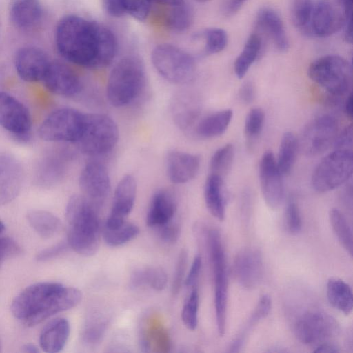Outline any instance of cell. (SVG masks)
<instances>
[{"mask_svg":"<svg viewBox=\"0 0 353 353\" xmlns=\"http://www.w3.org/2000/svg\"><path fill=\"white\" fill-rule=\"evenodd\" d=\"M55 41L68 61L85 68H101L112 63L117 50L114 34L105 25L70 14L58 23Z\"/></svg>","mask_w":353,"mask_h":353,"instance_id":"obj_1","label":"cell"},{"mask_svg":"<svg viewBox=\"0 0 353 353\" xmlns=\"http://www.w3.org/2000/svg\"><path fill=\"white\" fill-rule=\"evenodd\" d=\"M81 299V292L77 288L55 282H39L26 288L14 298L11 311L24 325L32 327L75 307Z\"/></svg>","mask_w":353,"mask_h":353,"instance_id":"obj_2","label":"cell"},{"mask_svg":"<svg viewBox=\"0 0 353 353\" xmlns=\"http://www.w3.org/2000/svg\"><path fill=\"white\" fill-rule=\"evenodd\" d=\"M65 219L69 247L83 256L95 254L101 234L98 208L85 196L73 195L66 205Z\"/></svg>","mask_w":353,"mask_h":353,"instance_id":"obj_3","label":"cell"},{"mask_svg":"<svg viewBox=\"0 0 353 353\" xmlns=\"http://www.w3.org/2000/svg\"><path fill=\"white\" fill-rule=\"evenodd\" d=\"M145 86L146 73L142 60L137 56H126L115 63L109 74L106 97L112 105L125 107L140 98Z\"/></svg>","mask_w":353,"mask_h":353,"instance_id":"obj_4","label":"cell"},{"mask_svg":"<svg viewBox=\"0 0 353 353\" xmlns=\"http://www.w3.org/2000/svg\"><path fill=\"white\" fill-rule=\"evenodd\" d=\"M307 74L332 97L345 96L352 86V65L339 55L328 54L315 59L309 65Z\"/></svg>","mask_w":353,"mask_h":353,"instance_id":"obj_5","label":"cell"},{"mask_svg":"<svg viewBox=\"0 0 353 353\" xmlns=\"http://www.w3.org/2000/svg\"><path fill=\"white\" fill-rule=\"evenodd\" d=\"M151 61L157 72L172 83L187 84L195 77L196 65L194 57L176 46L161 43L155 46L151 53Z\"/></svg>","mask_w":353,"mask_h":353,"instance_id":"obj_6","label":"cell"},{"mask_svg":"<svg viewBox=\"0 0 353 353\" xmlns=\"http://www.w3.org/2000/svg\"><path fill=\"white\" fill-rule=\"evenodd\" d=\"M119 139V129L109 116L100 113L85 114L81 137L76 144L90 157H99L110 152Z\"/></svg>","mask_w":353,"mask_h":353,"instance_id":"obj_7","label":"cell"},{"mask_svg":"<svg viewBox=\"0 0 353 353\" xmlns=\"http://www.w3.org/2000/svg\"><path fill=\"white\" fill-rule=\"evenodd\" d=\"M85 113L72 108H58L41 123L39 137L49 142L77 143L84 125Z\"/></svg>","mask_w":353,"mask_h":353,"instance_id":"obj_8","label":"cell"},{"mask_svg":"<svg viewBox=\"0 0 353 353\" xmlns=\"http://www.w3.org/2000/svg\"><path fill=\"white\" fill-rule=\"evenodd\" d=\"M208 245L214 276L217 330L219 336H223L225 330L228 281L224 249L218 230L209 231Z\"/></svg>","mask_w":353,"mask_h":353,"instance_id":"obj_9","label":"cell"},{"mask_svg":"<svg viewBox=\"0 0 353 353\" xmlns=\"http://www.w3.org/2000/svg\"><path fill=\"white\" fill-rule=\"evenodd\" d=\"M352 170V150H334L314 170L312 185L316 192H329L345 183L351 177Z\"/></svg>","mask_w":353,"mask_h":353,"instance_id":"obj_10","label":"cell"},{"mask_svg":"<svg viewBox=\"0 0 353 353\" xmlns=\"http://www.w3.org/2000/svg\"><path fill=\"white\" fill-rule=\"evenodd\" d=\"M339 332L337 321L330 314L319 310L303 314L296 321L294 334L305 345L318 346L336 336Z\"/></svg>","mask_w":353,"mask_h":353,"instance_id":"obj_11","label":"cell"},{"mask_svg":"<svg viewBox=\"0 0 353 353\" xmlns=\"http://www.w3.org/2000/svg\"><path fill=\"white\" fill-rule=\"evenodd\" d=\"M338 134V123L330 114L319 116L304 128L299 141L300 150L307 157H317L333 145Z\"/></svg>","mask_w":353,"mask_h":353,"instance_id":"obj_12","label":"cell"},{"mask_svg":"<svg viewBox=\"0 0 353 353\" xmlns=\"http://www.w3.org/2000/svg\"><path fill=\"white\" fill-rule=\"evenodd\" d=\"M32 124L27 107L12 94L0 91V126L23 142L30 139Z\"/></svg>","mask_w":353,"mask_h":353,"instance_id":"obj_13","label":"cell"},{"mask_svg":"<svg viewBox=\"0 0 353 353\" xmlns=\"http://www.w3.org/2000/svg\"><path fill=\"white\" fill-rule=\"evenodd\" d=\"M79 187L89 201L98 208L104 203L111 190V181L106 166L92 160L83 167L79 177Z\"/></svg>","mask_w":353,"mask_h":353,"instance_id":"obj_14","label":"cell"},{"mask_svg":"<svg viewBox=\"0 0 353 353\" xmlns=\"http://www.w3.org/2000/svg\"><path fill=\"white\" fill-rule=\"evenodd\" d=\"M345 15L335 0H319L314 3L309 34L327 38L343 28Z\"/></svg>","mask_w":353,"mask_h":353,"instance_id":"obj_15","label":"cell"},{"mask_svg":"<svg viewBox=\"0 0 353 353\" xmlns=\"http://www.w3.org/2000/svg\"><path fill=\"white\" fill-rule=\"evenodd\" d=\"M282 176L274 154L265 152L259 163V181L264 201L272 210L278 209L283 199Z\"/></svg>","mask_w":353,"mask_h":353,"instance_id":"obj_16","label":"cell"},{"mask_svg":"<svg viewBox=\"0 0 353 353\" xmlns=\"http://www.w3.org/2000/svg\"><path fill=\"white\" fill-rule=\"evenodd\" d=\"M137 190L134 177L130 174L123 176L115 188L111 211L103 226L115 228L126 221L133 209Z\"/></svg>","mask_w":353,"mask_h":353,"instance_id":"obj_17","label":"cell"},{"mask_svg":"<svg viewBox=\"0 0 353 353\" xmlns=\"http://www.w3.org/2000/svg\"><path fill=\"white\" fill-rule=\"evenodd\" d=\"M233 274L237 282L245 289L256 288L263 276V262L261 252L255 248L240 250L233 261Z\"/></svg>","mask_w":353,"mask_h":353,"instance_id":"obj_18","label":"cell"},{"mask_svg":"<svg viewBox=\"0 0 353 353\" xmlns=\"http://www.w3.org/2000/svg\"><path fill=\"white\" fill-rule=\"evenodd\" d=\"M42 81L48 91L65 97L77 95L83 87L77 73L59 61H50Z\"/></svg>","mask_w":353,"mask_h":353,"instance_id":"obj_19","label":"cell"},{"mask_svg":"<svg viewBox=\"0 0 353 353\" xmlns=\"http://www.w3.org/2000/svg\"><path fill=\"white\" fill-rule=\"evenodd\" d=\"M50 63L46 53L35 47L20 48L14 58V66L19 77L30 83L42 81Z\"/></svg>","mask_w":353,"mask_h":353,"instance_id":"obj_20","label":"cell"},{"mask_svg":"<svg viewBox=\"0 0 353 353\" xmlns=\"http://www.w3.org/2000/svg\"><path fill=\"white\" fill-rule=\"evenodd\" d=\"M23 180L21 162L8 153L0 154V205L12 202L19 194Z\"/></svg>","mask_w":353,"mask_h":353,"instance_id":"obj_21","label":"cell"},{"mask_svg":"<svg viewBox=\"0 0 353 353\" xmlns=\"http://www.w3.org/2000/svg\"><path fill=\"white\" fill-rule=\"evenodd\" d=\"M200 165V157L194 154L172 150L165 157L166 174L175 184L185 183L194 179Z\"/></svg>","mask_w":353,"mask_h":353,"instance_id":"obj_22","label":"cell"},{"mask_svg":"<svg viewBox=\"0 0 353 353\" xmlns=\"http://www.w3.org/2000/svg\"><path fill=\"white\" fill-rule=\"evenodd\" d=\"M139 344L143 352L167 353L172 347L168 331L159 319L154 317L144 319L141 323Z\"/></svg>","mask_w":353,"mask_h":353,"instance_id":"obj_23","label":"cell"},{"mask_svg":"<svg viewBox=\"0 0 353 353\" xmlns=\"http://www.w3.org/2000/svg\"><path fill=\"white\" fill-rule=\"evenodd\" d=\"M256 25L271 39L277 51L285 52L289 49L290 43L283 21L274 8H261L256 17Z\"/></svg>","mask_w":353,"mask_h":353,"instance_id":"obj_24","label":"cell"},{"mask_svg":"<svg viewBox=\"0 0 353 353\" xmlns=\"http://www.w3.org/2000/svg\"><path fill=\"white\" fill-rule=\"evenodd\" d=\"M177 210L176 198L166 189L157 190L151 199L146 215V223L157 228L175 218Z\"/></svg>","mask_w":353,"mask_h":353,"instance_id":"obj_25","label":"cell"},{"mask_svg":"<svg viewBox=\"0 0 353 353\" xmlns=\"http://www.w3.org/2000/svg\"><path fill=\"white\" fill-rule=\"evenodd\" d=\"M68 161V154L65 151L52 152L44 157L37 167V184L49 188L59 183L66 172Z\"/></svg>","mask_w":353,"mask_h":353,"instance_id":"obj_26","label":"cell"},{"mask_svg":"<svg viewBox=\"0 0 353 353\" xmlns=\"http://www.w3.org/2000/svg\"><path fill=\"white\" fill-rule=\"evenodd\" d=\"M70 332L68 321L65 318H56L48 322L39 336L41 348L46 352H59L65 347Z\"/></svg>","mask_w":353,"mask_h":353,"instance_id":"obj_27","label":"cell"},{"mask_svg":"<svg viewBox=\"0 0 353 353\" xmlns=\"http://www.w3.org/2000/svg\"><path fill=\"white\" fill-rule=\"evenodd\" d=\"M224 190L223 178L210 173L204 185L205 203L210 214L220 221L224 219L225 214Z\"/></svg>","mask_w":353,"mask_h":353,"instance_id":"obj_28","label":"cell"},{"mask_svg":"<svg viewBox=\"0 0 353 353\" xmlns=\"http://www.w3.org/2000/svg\"><path fill=\"white\" fill-rule=\"evenodd\" d=\"M233 116L230 109L210 114L199 120L193 130L194 134L203 139H210L223 134L228 129Z\"/></svg>","mask_w":353,"mask_h":353,"instance_id":"obj_29","label":"cell"},{"mask_svg":"<svg viewBox=\"0 0 353 353\" xmlns=\"http://www.w3.org/2000/svg\"><path fill=\"white\" fill-rule=\"evenodd\" d=\"M42 8L39 0H14L10 9V17L15 26L30 28L39 21Z\"/></svg>","mask_w":353,"mask_h":353,"instance_id":"obj_30","label":"cell"},{"mask_svg":"<svg viewBox=\"0 0 353 353\" xmlns=\"http://www.w3.org/2000/svg\"><path fill=\"white\" fill-rule=\"evenodd\" d=\"M172 114L181 130L190 131L198 121V111L192 99L187 94L179 93L172 102Z\"/></svg>","mask_w":353,"mask_h":353,"instance_id":"obj_31","label":"cell"},{"mask_svg":"<svg viewBox=\"0 0 353 353\" xmlns=\"http://www.w3.org/2000/svg\"><path fill=\"white\" fill-rule=\"evenodd\" d=\"M110 319L106 313L99 310L90 311L85 320L81 332L82 342L88 345L99 344L105 336Z\"/></svg>","mask_w":353,"mask_h":353,"instance_id":"obj_32","label":"cell"},{"mask_svg":"<svg viewBox=\"0 0 353 353\" xmlns=\"http://www.w3.org/2000/svg\"><path fill=\"white\" fill-rule=\"evenodd\" d=\"M326 294L330 304L345 315H349L353 308L351 287L344 281L330 278L327 283Z\"/></svg>","mask_w":353,"mask_h":353,"instance_id":"obj_33","label":"cell"},{"mask_svg":"<svg viewBox=\"0 0 353 353\" xmlns=\"http://www.w3.org/2000/svg\"><path fill=\"white\" fill-rule=\"evenodd\" d=\"M263 41L256 32L251 34L247 39L243 49L234 63V71L239 79H243L252 65L259 59Z\"/></svg>","mask_w":353,"mask_h":353,"instance_id":"obj_34","label":"cell"},{"mask_svg":"<svg viewBox=\"0 0 353 353\" xmlns=\"http://www.w3.org/2000/svg\"><path fill=\"white\" fill-rule=\"evenodd\" d=\"M272 306V300L269 295H263L259 301L250 316L243 327L239 332L230 346V352H239L252 328L263 319L265 318Z\"/></svg>","mask_w":353,"mask_h":353,"instance_id":"obj_35","label":"cell"},{"mask_svg":"<svg viewBox=\"0 0 353 353\" xmlns=\"http://www.w3.org/2000/svg\"><path fill=\"white\" fill-rule=\"evenodd\" d=\"M167 283V274L160 267H148L136 270L130 279L132 288H138L148 285L156 291L163 290Z\"/></svg>","mask_w":353,"mask_h":353,"instance_id":"obj_36","label":"cell"},{"mask_svg":"<svg viewBox=\"0 0 353 353\" xmlns=\"http://www.w3.org/2000/svg\"><path fill=\"white\" fill-rule=\"evenodd\" d=\"M27 220L34 230L43 238H50L56 235L61 229V222L52 213L33 210L27 214Z\"/></svg>","mask_w":353,"mask_h":353,"instance_id":"obj_37","label":"cell"},{"mask_svg":"<svg viewBox=\"0 0 353 353\" xmlns=\"http://www.w3.org/2000/svg\"><path fill=\"white\" fill-rule=\"evenodd\" d=\"M299 141L291 132H285L281 139L278 158L276 159L282 175L289 174L295 163L299 150Z\"/></svg>","mask_w":353,"mask_h":353,"instance_id":"obj_38","label":"cell"},{"mask_svg":"<svg viewBox=\"0 0 353 353\" xmlns=\"http://www.w3.org/2000/svg\"><path fill=\"white\" fill-rule=\"evenodd\" d=\"M332 230L339 243L351 256L353 254V236L352 229L343 214L336 208L329 213Z\"/></svg>","mask_w":353,"mask_h":353,"instance_id":"obj_39","label":"cell"},{"mask_svg":"<svg viewBox=\"0 0 353 353\" xmlns=\"http://www.w3.org/2000/svg\"><path fill=\"white\" fill-rule=\"evenodd\" d=\"M139 227L132 223L125 221L115 228H101V234L105 243L110 247L123 245L137 236Z\"/></svg>","mask_w":353,"mask_h":353,"instance_id":"obj_40","label":"cell"},{"mask_svg":"<svg viewBox=\"0 0 353 353\" xmlns=\"http://www.w3.org/2000/svg\"><path fill=\"white\" fill-rule=\"evenodd\" d=\"M170 6L166 23L171 30L175 32H183L188 30L193 21V12L191 7L185 0H180Z\"/></svg>","mask_w":353,"mask_h":353,"instance_id":"obj_41","label":"cell"},{"mask_svg":"<svg viewBox=\"0 0 353 353\" xmlns=\"http://www.w3.org/2000/svg\"><path fill=\"white\" fill-rule=\"evenodd\" d=\"M313 6L312 0H290V17L293 25L308 35Z\"/></svg>","mask_w":353,"mask_h":353,"instance_id":"obj_42","label":"cell"},{"mask_svg":"<svg viewBox=\"0 0 353 353\" xmlns=\"http://www.w3.org/2000/svg\"><path fill=\"white\" fill-rule=\"evenodd\" d=\"M234 147L228 143L214 152L210 161V174L223 178L230 171L234 161Z\"/></svg>","mask_w":353,"mask_h":353,"instance_id":"obj_43","label":"cell"},{"mask_svg":"<svg viewBox=\"0 0 353 353\" xmlns=\"http://www.w3.org/2000/svg\"><path fill=\"white\" fill-rule=\"evenodd\" d=\"M197 37L203 40V52L208 55L223 51L228 41L226 31L220 28H207L199 33Z\"/></svg>","mask_w":353,"mask_h":353,"instance_id":"obj_44","label":"cell"},{"mask_svg":"<svg viewBox=\"0 0 353 353\" xmlns=\"http://www.w3.org/2000/svg\"><path fill=\"white\" fill-rule=\"evenodd\" d=\"M265 123V113L260 108H254L247 114L244 123V134L248 145H252L261 134Z\"/></svg>","mask_w":353,"mask_h":353,"instance_id":"obj_45","label":"cell"},{"mask_svg":"<svg viewBox=\"0 0 353 353\" xmlns=\"http://www.w3.org/2000/svg\"><path fill=\"white\" fill-rule=\"evenodd\" d=\"M199 295L196 286L192 288L181 312L184 325L190 330H194L198 325Z\"/></svg>","mask_w":353,"mask_h":353,"instance_id":"obj_46","label":"cell"},{"mask_svg":"<svg viewBox=\"0 0 353 353\" xmlns=\"http://www.w3.org/2000/svg\"><path fill=\"white\" fill-rule=\"evenodd\" d=\"M152 0H120L123 13L138 21H144L151 10Z\"/></svg>","mask_w":353,"mask_h":353,"instance_id":"obj_47","label":"cell"},{"mask_svg":"<svg viewBox=\"0 0 353 353\" xmlns=\"http://www.w3.org/2000/svg\"><path fill=\"white\" fill-rule=\"evenodd\" d=\"M285 225L291 234H298L302 227L299 208L294 201H289L285 210Z\"/></svg>","mask_w":353,"mask_h":353,"instance_id":"obj_48","label":"cell"},{"mask_svg":"<svg viewBox=\"0 0 353 353\" xmlns=\"http://www.w3.org/2000/svg\"><path fill=\"white\" fill-rule=\"evenodd\" d=\"M188 263V252L182 250L178 256L175 271L172 283V292L173 295L179 294L185 280V273Z\"/></svg>","mask_w":353,"mask_h":353,"instance_id":"obj_49","label":"cell"},{"mask_svg":"<svg viewBox=\"0 0 353 353\" xmlns=\"http://www.w3.org/2000/svg\"><path fill=\"white\" fill-rule=\"evenodd\" d=\"M156 229H157L159 239L165 243L173 244L178 241L180 236L181 225L175 218Z\"/></svg>","mask_w":353,"mask_h":353,"instance_id":"obj_50","label":"cell"},{"mask_svg":"<svg viewBox=\"0 0 353 353\" xmlns=\"http://www.w3.org/2000/svg\"><path fill=\"white\" fill-rule=\"evenodd\" d=\"M342 8L345 15L343 27L344 39L348 43H352V0H335Z\"/></svg>","mask_w":353,"mask_h":353,"instance_id":"obj_51","label":"cell"},{"mask_svg":"<svg viewBox=\"0 0 353 353\" xmlns=\"http://www.w3.org/2000/svg\"><path fill=\"white\" fill-rule=\"evenodd\" d=\"M69 248L67 242H60L39 252L36 259L39 261H47L63 254Z\"/></svg>","mask_w":353,"mask_h":353,"instance_id":"obj_52","label":"cell"},{"mask_svg":"<svg viewBox=\"0 0 353 353\" xmlns=\"http://www.w3.org/2000/svg\"><path fill=\"white\" fill-rule=\"evenodd\" d=\"M21 253V248L12 239L0 237V265L4 259Z\"/></svg>","mask_w":353,"mask_h":353,"instance_id":"obj_53","label":"cell"},{"mask_svg":"<svg viewBox=\"0 0 353 353\" xmlns=\"http://www.w3.org/2000/svg\"><path fill=\"white\" fill-rule=\"evenodd\" d=\"M353 131L352 126H346L336 134L333 145L334 150H352Z\"/></svg>","mask_w":353,"mask_h":353,"instance_id":"obj_54","label":"cell"},{"mask_svg":"<svg viewBox=\"0 0 353 353\" xmlns=\"http://www.w3.org/2000/svg\"><path fill=\"white\" fill-rule=\"evenodd\" d=\"M202 265L201 257L197 255L194 257L190 271L185 278L183 284L187 288H193L195 286L198 280Z\"/></svg>","mask_w":353,"mask_h":353,"instance_id":"obj_55","label":"cell"},{"mask_svg":"<svg viewBox=\"0 0 353 353\" xmlns=\"http://www.w3.org/2000/svg\"><path fill=\"white\" fill-rule=\"evenodd\" d=\"M248 0H224L221 6L223 16L230 17L235 15Z\"/></svg>","mask_w":353,"mask_h":353,"instance_id":"obj_56","label":"cell"},{"mask_svg":"<svg viewBox=\"0 0 353 353\" xmlns=\"http://www.w3.org/2000/svg\"><path fill=\"white\" fill-rule=\"evenodd\" d=\"M255 94V87L251 81L243 83L239 91L240 100L245 104L252 103L254 99Z\"/></svg>","mask_w":353,"mask_h":353,"instance_id":"obj_57","label":"cell"},{"mask_svg":"<svg viewBox=\"0 0 353 353\" xmlns=\"http://www.w3.org/2000/svg\"><path fill=\"white\" fill-rule=\"evenodd\" d=\"M105 12L112 17H121L123 15L120 0H101Z\"/></svg>","mask_w":353,"mask_h":353,"instance_id":"obj_58","label":"cell"},{"mask_svg":"<svg viewBox=\"0 0 353 353\" xmlns=\"http://www.w3.org/2000/svg\"><path fill=\"white\" fill-rule=\"evenodd\" d=\"M314 352L336 353L339 352V350L334 345L325 343L316 346V349L314 350Z\"/></svg>","mask_w":353,"mask_h":353,"instance_id":"obj_59","label":"cell"},{"mask_svg":"<svg viewBox=\"0 0 353 353\" xmlns=\"http://www.w3.org/2000/svg\"><path fill=\"white\" fill-rule=\"evenodd\" d=\"M344 111L347 116L350 119L352 118V93L350 92L347 94V97L344 103Z\"/></svg>","mask_w":353,"mask_h":353,"instance_id":"obj_60","label":"cell"},{"mask_svg":"<svg viewBox=\"0 0 353 353\" xmlns=\"http://www.w3.org/2000/svg\"><path fill=\"white\" fill-rule=\"evenodd\" d=\"M23 351L29 353H37L39 352V350L32 343H27L25 345H23Z\"/></svg>","mask_w":353,"mask_h":353,"instance_id":"obj_61","label":"cell"},{"mask_svg":"<svg viewBox=\"0 0 353 353\" xmlns=\"http://www.w3.org/2000/svg\"><path fill=\"white\" fill-rule=\"evenodd\" d=\"M154 1L161 3L167 4L168 6H171V5L174 4L176 2L179 1L180 0H154Z\"/></svg>","mask_w":353,"mask_h":353,"instance_id":"obj_62","label":"cell"},{"mask_svg":"<svg viewBox=\"0 0 353 353\" xmlns=\"http://www.w3.org/2000/svg\"><path fill=\"white\" fill-rule=\"evenodd\" d=\"M4 230H5V225L2 223V221L0 220V235L3 233Z\"/></svg>","mask_w":353,"mask_h":353,"instance_id":"obj_63","label":"cell"},{"mask_svg":"<svg viewBox=\"0 0 353 353\" xmlns=\"http://www.w3.org/2000/svg\"><path fill=\"white\" fill-rule=\"evenodd\" d=\"M194 1H197L199 3H206V2H208V1H210L211 0H194Z\"/></svg>","mask_w":353,"mask_h":353,"instance_id":"obj_64","label":"cell"}]
</instances>
